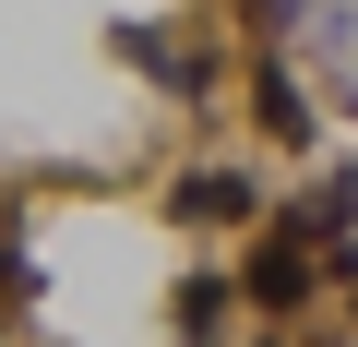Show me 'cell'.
Wrapping results in <instances>:
<instances>
[{"mask_svg":"<svg viewBox=\"0 0 358 347\" xmlns=\"http://www.w3.org/2000/svg\"><path fill=\"white\" fill-rule=\"evenodd\" d=\"M108 48H120L131 72H155L167 96H203V84H215V60H203L192 36H167V25H108Z\"/></svg>","mask_w":358,"mask_h":347,"instance_id":"1","label":"cell"},{"mask_svg":"<svg viewBox=\"0 0 358 347\" xmlns=\"http://www.w3.org/2000/svg\"><path fill=\"white\" fill-rule=\"evenodd\" d=\"M310 299H322V264H310L299 240H263V252H251V311H263V323H299Z\"/></svg>","mask_w":358,"mask_h":347,"instance_id":"2","label":"cell"},{"mask_svg":"<svg viewBox=\"0 0 358 347\" xmlns=\"http://www.w3.org/2000/svg\"><path fill=\"white\" fill-rule=\"evenodd\" d=\"M167 216H179V228H239V216H251V180H239V168H192Z\"/></svg>","mask_w":358,"mask_h":347,"instance_id":"3","label":"cell"},{"mask_svg":"<svg viewBox=\"0 0 358 347\" xmlns=\"http://www.w3.org/2000/svg\"><path fill=\"white\" fill-rule=\"evenodd\" d=\"M227 299H239L227 275H179V335H192V347H215V335H227Z\"/></svg>","mask_w":358,"mask_h":347,"instance_id":"4","label":"cell"},{"mask_svg":"<svg viewBox=\"0 0 358 347\" xmlns=\"http://www.w3.org/2000/svg\"><path fill=\"white\" fill-rule=\"evenodd\" d=\"M251 96H263V132H275V144H310V96H299V72H263Z\"/></svg>","mask_w":358,"mask_h":347,"instance_id":"5","label":"cell"},{"mask_svg":"<svg viewBox=\"0 0 358 347\" xmlns=\"http://www.w3.org/2000/svg\"><path fill=\"white\" fill-rule=\"evenodd\" d=\"M263 347H287V335H263Z\"/></svg>","mask_w":358,"mask_h":347,"instance_id":"6","label":"cell"}]
</instances>
